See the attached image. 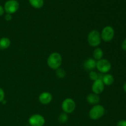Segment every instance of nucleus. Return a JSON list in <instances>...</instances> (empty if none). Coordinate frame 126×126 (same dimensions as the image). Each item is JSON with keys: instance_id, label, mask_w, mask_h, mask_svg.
<instances>
[{"instance_id": "1", "label": "nucleus", "mask_w": 126, "mask_h": 126, "mask_svg": "<svg viewBox=\"0 0 126 126\" xmlns=\"http://www.w3.org/2000/svg\"><path fill=\"white\" fill-rule=\"evenodd\" d=\"M47 65L53 70H57L62 63V58L59 52H53L50 54L47 60Z\"/></svg>"}, {"instance_id": "20", "label": "nucleus", "mask_w": 126, "mask_h": 126, "mask_svg": "<svg viewBox=\"0 0 126 126\" xmlns=\"http://www.w3.org/2000/svg\"><path fill=\"white\" fill-rule=\"evenodd\" d=\"M5 93L4 90L0 87V102H2L4 100Z\"/></svg>"}, {"instance_id": "22", "label": "nucleus", "mask_w": 126, "mask_h": 126, "mask_svg": "<svg viewBox=\"0 0 126 126\" xmlns=\"http://www.w3.org/2000/svg\"><path fill=\"white\" fill-rule=\"evenodd\" d=\"M5 19L6 21H11L12 19V16L11 14H7L5 16Z\"/></svg>"}, {"instance_id": "7", "label": "nucleus", "mask_w": 126, "mask_h": 126, "mask_svg": "<svg viewBox=\"0 0 126 126\" xmlns=\"http://www.w3.org/2000/svg\"><path fill=\"white\" fill-rule=\"evenodd\" d=\"M18 8H19V4L18 1L16 0H8L5 3L4 9L7 12V14H12L17 12Z\"/></svg>"}, {"instance_id": "5", "label": "nucleus", "mask_w": 126, "mask_h": 126, "mask_svg": "<svg viewBox=\"0 0 126 126\" xmlns=\"http://www.w3.org/2000/svg\"><path fill=\"white\" fill-rule=\"evenodd\" d=\"M96 68L101 73H107L110 71L111 64L107 59H102L97 62Z\"/></svg>"}, {"instance_id": "18", "label": "nucleus", "mask_w": 126, "mask_h": 126, "mask_svg": "<svg viewBox=\"0 0 126 126\" xmlns=\"http://www.w3.org/2000/svg\"><path fill=\"white\" fill-rule=\"evenodd\" d=\"M68 119V114L65 113H62L60 114L59 117V121L60 123L62 124H64L66 123Z\"/></svg>"}, {"instance_id": "8", "label": "nucleus", "mask_w": 126, "mask_h": 126, "mask_svg": "<svg viewBox=\"0 0 126 126\" xmlns=\"http://www.w3.org/2000/svg\"><path fill=\"white\" fill-rule=\"evenodd\" d=\"M28 123L31 126H43L45 123V119L41 114H35L29 118Z\"/></svg>"}, {"instance_id": "17", "label": "nucleus", "mask_w": 126, "mask_h": 126, "mask_svg": "<svg viewBox=\"0 0 126 126\" xmlns=\"http://www.w3.org/2000/svg\"><path fill=\"white\" fill-rule=\"evenodd\" d=\"M56 75L59 78L63 79L66 76V72L63 68H59L57 70H56Z\"/></svg>"}, {"instance_id": "2", "label": "nucleus", "mask_w": 126, "mask_h": 126, "mask_svg": "<svg viewBox=\"0 0 126 126\" xmlns=\"http://www.w3.org/2000/svg\"><path fill=\"white\" fill-rule=\"evenodd\" d=\"M102 38L101 34L97 30H94L91 31L87 36V41L92 47H98L100 44Z\"/></svg>"}, {"instance_id": "24", "label": "nucleus", "mask_w": 126, "mask_h": 126, "mask_svg": "<svg viewBox=\"0 0 126 126\" xmlns=\"http://www.w3.org/2000/svg\"><path fill=\"white\" fill-rule=\"evenodd\" d=\"M4 9L2 7V6L0 5V16H2L4 14Z\"/></svg>"}, {"instance_id": "21", "label": "nucleus", "mask_w": 126, "mask_h": 126, "mask_svg": "<svg viewBox=\"0 0 126 126\" xmlns=\"http://www.w3.org/2000/svg\"><path fill=\"white\" fill-rule=\"evenodd\" d=\"M117 126H126V121L121 120L117 124Z\"/></svg>"}, {"instance_id": "6", "label": "nucleus", "mask_w": 126, "mask_h": 126, "mask_svg": "<svg viewBox=\"0 0 126 126\" xmlns=\"http://www.w3.org/2000/svg\"><path fill=\"white\" fill-rule=\"evenodd\" d=\"M100 34L101 38L104 41L110 42L114 38V30L113 27L110 26H107L102 30Z\"/></svg>"}, {"instance_id": "15", "label": "nucleus", "mask_w": 126, "mask_h": 126, "mask_svg": "<svg viewBox=\"0 0 126 126\" xmlns=\"http://www.w3.org/2000/svg\"><path fill=\"white\" fill-rule=\"evenodd\" d=\"M94 58L95 60H100L103 59V51L100 47H96L93 52Z\"/></svg>"}, {"instance_id": "19", "label": "nucleus", "mask_w": 126, "mask_h": 126, "mask_svg": "<svg viewBox=\"0 0 126 126\" xmlns=\"http://www.w3.org/2000/svg\"><path fill=\"white\" fill-rule=\"evenodd\" d=\"M89 76V78H90V79H91V80H92V81H95V80H97V79H98V78H99L98 77V74H97V73L94 71H90Z\"/></svg>"}, {"instance_id": "12", "label": "nucleus", "mask_w": 126, "mask_h": 126, "mask_svg": "<svg viewBox=\"0 0 126 126\" xmlns=\"http://www.w3.org/2000/svg\"><path fill=\"white\" fill-rule=\"evenodd\" d=\"M86 100L89 104L91 105H97L100 102V97L98 95L95 94L94 93H92L89 94L86 97Z\"/></svg>"}, {"instance_id": "16", "label": "nucleus", "mask_w": 126, "mask_h": 126, "mask_svg": "<svg viewBox=\"0 0 126 126\" xmlns=\"http://www.w3.org/2000/svg\"><path fill=\"white\" fill-rule=\"evenodd\" d=\"M32 6L36 9H40L44 5V0H29Z\"/></svg>"}, {"instance_id": "14", "label": "nucleus", "mask_w": 126, "mask_h": 126, "mask_svg": "<svg viewBox=\"0 0 126 126\" xmlns=\"http://www.w3.org/2000/svg\"><path fill=\"white\" fill-rule=\"evenodd\" d=\"M11 45V40L7 37L0 38V49L4 50L7 49Z\"/></svg>"}, {"instance_id": "4", "label": "nucleus", "mask_w": 126, "mask_h": 126, "mask_svg": "<svg viewBox=\"0 0 126 126\" xmlns=\"http://www.w3.org/2000/svg\"><path fill=\"white\" fill-rule=\"evenodd\" d=\"M62 108L64 113L70 114L75 111L76 108V103L71 98H67L63 101L62 103Z\"/></svg>"}, {"instance_id": "9", "label": "nucleus", "mask_w": 126, "mask_h": 126, "mask_svg": "<svg viewBox=\"0 0 126 126\" xmlns=\"http://www.w3.org/2000/svg\"><path fill=\"white\" fill-rule=\"evenodd\" d=\"M105 84H103L102 79H97L95 81H94V83L92 85V91L93 93L95 94L99 95L100 94L102 93L104 91Z\"/></svg>"}, {"instance_id": "3", "label": "nucleus", "mask_w": 126, "mask_h": 126, "mask_svg": "<svg viewBox=\"0 0 126 126\" xmlns=\"http://www.w3.org/2000/svg\"><path fill=\"white\" fill-rule=\"evenodd\" d=\"M105 112V110L104 107L101 105L97 104L91 108L89 113V115L91 119L97 120V119H100L104 115Z\"/></svg>"}, {"instance_id": "25", "label": "nucleus", "mask_w": 126, "mask_h": 126, "mask_svg": "<svg viewBox=\"0 0 126 126\" xmlns=\"http://www.w3.org/2000/svg\"><path fill=\"white\" fill-rule=\"evenodd\" d=\"M123 89H124V91L126 92V82L124 84V86H123Z\"/></svg>"}, {"instance_id": "10", "label": "nucleus", "mask_w": 126, "mask_h": 126, "mask_svg": "<svg viewBox=\"0 0 126 126\" xmlns=\"http://www.w3.org/2000/svg\"><path fill=\"white\" fill-rule=\"evenodd\" d=\"M52 100V95L50 92H43L39 95V101L43 105H47L51 102Z\"/></svg>"}, {"instance_id": "11", "label": "nucleus", "mask_w": 126, "mask_h": 126, "mask_svg": "<svg viewBox=\"0 0 126 126\" xmlns=\"http://www.w3.org/2000/svg\"><path fill=\"white\" fill-rule=\"evenodd\" d=\"M96 65H97V62L95 59L89 58L84 63V67L87 71H93L94 69L96 68Z\"/></svg>"}, {"instance_id": "23", "label": "nucleus", "mask_w": 126, "mask_h": 126, "mask_svg": "<svg viewBox=\"0 0 126 126\" xmlns=\"http://www.w3.org/2000/svg\"><path fill=\"white\" fill-rule=\"evenodd\" d=\"M122 48H123V50H126V38L122 43Z\"/></svg>"}, {"instance_id": "26", "label": "nucleus", "mask_w": 126, "mask_h": 126, "mask_svg": "<svg viewBox=\"0 0 126 126\" xmlns=\"http://www.w3.org/2000/svg\"><path fill=\"white\" fill-rule=\"evenodd\" d=\"M2 104H6V101L5 100H4L2 102Z\"/></svg>"}, {"instance_id": "13", "label": "nucleus", "mask_w": 126, "mask_h": 126, "mask_svg": "<svg viewBox=\"0 0 126 126\" xmlns=\"http://www.w3.org/2000/svg\"><path fill=\"white\" fill-rule=\"evenodd\" d=\"M103 84L107 86H111L114 82V78L110 74H105L102 77Z\"/></svg>"}]
</instances>
